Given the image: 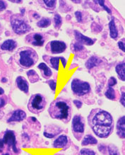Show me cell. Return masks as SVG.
<instances>
[{
	"instance_id": "6da1fadb",
	"label": "cell",
	"mask_w": 125,
	"mask_h": 155,
	"mask_svg": "<svg viewBox=\"0 0 125 155\" xmlns=\"http://www.w3.org/2000/svg\"><path fill=\"white\" fill-rule=\"evenodd\" d=\"M88 123L93 133L100 138H107L113 132V117L105 110L101 108L91 110L88 116Z\"/></svg>"
},
{
	"instance_id": "7a4b0ae2",
	"label": "cell",
	"mask_w": 125,
	"mask_h": 155,
	"mask_svg": "<svg viewBox=\"0 0 125 155\" xmlns=\"http://www.w3.org/2000/svg\"><path fill=\"white\" fill-rule=\"evenodd\" d=\"M48 113L53 119L68 123L72 119V108L70 101L63 98H57L50 105Z\"/></svg>"
},
{
	"instance_id": "3957f363",
	"label": "cell",
	"mask_w": 125,
	"mask_h": 155,
	"mask_svg": "<svg viewBox=\"0 0 125 155\" xmlns=\"http://www.w3.org/2000/svg\"><path fill=\"white\" fill-rule=\"evenodd\" d=\"M18 63L22 68H29L35 65L38 60V55L34 50L30 48H24L18 53Z\"/></svg>"
},
{
	"instance_id": "277c9868",
	"label": "cell",
	"mask_w": 125,
	"mask_h": 155,
	"mask_svg": "<svg viewBox=\"0 0 125 155\" xmlns=\"http://www.w3.org/2000/svg\"><path fill=\"white\" fill-rule=\"evenodd\" d=\"M47 100L45 96L41 94H35L30 96L27 108L32 114H39L45 110Z\"/></svg>"
},
{
	"instance_id": "5b68a950",
	"label": "cell",
	"mask_w": 125,
	"mask_h": 155,
	"mask_svg": "<svg viewBox=\"0 0 125 155\" xmlns=\"http://www.w3.org/2000/svg\"><path fill=\"white\" fill-rule=\"evenodd\" d=\"M12 29L16 34H26L30 31V26L28 24L24 16L21 14H14L10 18Z\"/></svg>"
},
{
	"instance_id": "8992f818",
	"label": "cell",
	"mask_w": 125,
	"mask_h": 155,
	"mask_svg": "<svg viewBox=\"0 0 125 155\" xmlns=\"http://www.w3.org/2000/svg\"><path fill=\"white\" fill-rule=\"evenodd\" d=\"M72 130L73 135L78 141L82 139L85 132V121L81 115H75L73 118Z\"/></svg>"
},
{
	"instance_id": "52a82bcc",
	"label": "cell",
	"mask_w": 125,
	"mask_h": 155,
	"mask_svg": "<svg viewBox=\"0 0 125 155\" xmlns=\"http://www.w3.org/2000/svg\"><path fill=\"white\" fill-rule=\"evenodd\" d=\"M72 92L78 96H84L90 93L91 88L90 84L79 79H74L71 84Z\"/></svg>"
},
{
	"instance_id": "ba28073f",
	"label": "cell",
	"mask_w": 125,
	"mask_h": 155,
	"mask_svg": "<svg viewBox=\"0 0 125 155\" xmlns=\"http://www.w3.org/2000/svg\"><path fill=\"white\" fill-rule=\"evenodd\" d=\"M3 142L4 144H6L11 148L14 154L17 155L19 152V150L16 147V138L15 133L12 130H7L5 132V135L3 137Z\"/></svg>"
},
{
	"instance_id": "9c48e42d",
	"label": "cell",
	"mask_w": 125,
	"mask_h": 155,
	"mask_svg": "<svg viewBox=\"0 0 125 155\" xmlns=\"http://www.w3.org/2000/svg\"><path fill=\"white\" fill-rule=\"evenodd\" d=\"M66 49V44L63 41H52L47 45L46 50L52 54H60Z\"/></svg>"
},
{
	"instance_id": "30bf717a",
	"label": "cell",
	"mask_w": 125,
	"mask_h": 155,
	"mask_svg": "<svg viewBox=\"0 0 125 155\" xmlns=\"http://www.w3.org/2000/svg\"><path fill=\"white\" fill-rule=\"evenodd\" d=\"M26 41L31 45L37 46V47H42L44 45L45 38V36L42 33H30L28 35H27Z\"/></svg>"
},
{
	"instance_id": "8fae6325",
	"label": "cell",
	"mask_w": 125,
	"mask_h": 155,
	"mask_svg": "<svg viewBox=\"0 0 125 155\" xmlns=\"http://www.w3.org/2000/svg\"><path fill=\"white\" fill-rule=\"evenodd\" d=\"M74 36L77 41V43L81 44V45H93L95 43V40L92 39L91 38L83 35L81 32L78 31H74Z\"/></svg>"
},
{
	"instance_id": "7c38bea8",
	"label": "cell",
	"mask_w": 125,
	"mask_h": 155,
	"mask_svg": "<svg viewBox=\"0 0 125 155\" xmlns=\"http://www.w3.org/2000/svg\"><path fill=\"white\" fill-rule=\"evenodd\" d=\"M26 118V112L22 110H16L12 114L11 116L8 119V123L11 122H21L25 120Z\"/></svg>"
},
{
	"instance_id": "4fadbf2b",
	"label": "cell",
	"mask_w": 125,
	"mask_h": 155,
	"mask_svg": "<svg viewBox=\"0 0 125 155\" xmlns=\"http://www.w3.org/2000/svg\"><path fill=\"white\" fill-rule=\"evenodd\" d=\"M69 143V139L66 135H62L58 137L53 142L55 148H64Z\"/></svg>"
},
{
	"instance_id": "5bb4252c",
	"label": "cell",
	"mask_w": 125,
	"mask_h": 155,
	"mask_svg": "<svg viewBox=\"0 0 125 155\" xmlns=\"http://www.w3.org/2000/svg\"><path fill=\"white\" fill-rule=\"evenodd\" d=\"M16 85L21 91L24 92L25 94H28L29 91V85L28 81L22 76H18L16 79Z\"/></svg>"
},
{
	"instance_id": "9a60e30c",
	"label": "cell",
	"mask_w": 125,
	"mask_h": 155,
	"mask_svg": "<svg viewBox=\"0 0 125 155\" xmlns=\"http://www.w3.org/2000/svg\"><path fill=\"white\" fill-rule=\"evenodd\" d=\"M125 117L122 116L117 123V134L121 139H124L125 137Z\"/></svg>"
},
{
	"instance_id": "2e32d148",
	"label": "cell",
	"mask_w": 125,
	"mask_h": 155,
	"mask_svg": "<svg viewBox=\"0 0 125 155\" xmlns=\"http://www.w3.org/2000/svg\"><path fill=\"white\" fill-rule=\"evenodd\" d=\"M37 68L41 71L42 73H43V77H45V78H50L53 75V72H52L51 69L44 62L40 63L38 66H37Z\"/></svg>"
},
{
	"instance_id": "e0dca14e",
	"label": "cell",
	"mask_w": 125,
	"mask_h": 155,
	"mask_svg": "<svg viewBox=\"0 0 125 155\" xmlns=\"http://www.w3.org/2000/svg\"><path fill=\"white\" fill-rule=\"evenodd\" d=\"M16 45H17V43L15 41L12 39H8L4 42L2 45H1V48L3 50L12 51L16 48Z\"/></svg>"
},
{
	"instance_id": "ac0fdd59",
	"label": "cell",
	"mask_w": 125,
	"mask_h": 155,
	"mask_svg": "<svg viewBox=\"0 0 125 155\" xmlns=\"http://www.w3.org/2000/svg\"><path fill=\"white\" fill-rule=\"evenodd\" d=\"M115 71L117 74L119 78L122 81H125V64L124 61L120 62L117 64L115 68Z\"/></svg>"
},
{
	"instance_id": "d6986e66",
	"label": "cell",
	"mask_w": 125,
	"mask_h": 155,
	"mask_svg": "<svg viewBox=\"0 0 125 155\" xmlns=\"http://www.w3.org/2000/svg\"><path fill=\"white\" fill-rule=\"evenodd\" d=\"M100 63H101V60L98 58L95 57V56H92L86 61V67L87 69L90 70V69H92L95 67H97Z\"/></svg>"
},
{
	"instance_id": "ffe728a7",
	"label": "cell",
	"mask_w": 125,
	"mask_h": 155,
	"mask_svg": "<svg viewBox=\"0 0 125 155\" xmlns=\"http://www.w3.org/2000/svg\"><path fill=\"white\" fill-rule=\"evenodd\" d=\"M110 28V35L112 38L116 39L118 37V31L116 28L115 22H114V18H112L109 23Z\"/></svg>"
},
{
	"instance_id": "44dd1931",
	"label": "cell",
	"mask_w": 125,
	"mask_h": 155,
	"mask_svg": "<svg viewBox=\"0 0 125 155\" xmlns=\"http://www.w3.org/2000/svg\"><path fill=\"white\" fill-rule=\"evenodd\" d=\"M98 143V140L95 137L91 135H87L83 138L81 142V145L86 146L89 144H96Z\"/></svg>"
},
{
	"instance_id": "7402d4cb",
	"label": "cell",
	"mask_w": 125,
	"mask_h": 155,
	"mask_svg": "<svg viewBox=\"0 0 125 155\" xmlns=\"http://www.w3.org/2000/svg\"><path fill=\"white\" fill-rule=\"evenodd\" d=\"M27 76L28 77L29 81L31 83H35L39 80V75L37 74V73L35 72V70H30L27 72Z\"/></svg>"
},
{
	"instance_id": "603a6c76",
	"label": "cell",
	"mask_w": 125,
	"mask_h": 155,
	"mask_svg": "<svg viewBox=\"0 0 125 155\" xmlns=\"http://www.w3.org/2000/svg\"><path fill=\"white\" fill-rule=\"evenodd\" d=\"M51 24V19L49 18H43L37 23V26L39 28H47Z\"/></svg>"
},
{
	"instance_id": "cb8c5ba5",
	"label": "cell",
	"mask_w": 125,
	"mask_h": 155,
	"mask_svg": "<svg viewBox=\"0 0 125 155\" xmlns=\"http://www.w3.org/2000/svg\"><path fill=\"white\" fill-rule=\"evenodd\" d=\"M105 97L108 98V99L114 101L116 99V93L114 89L112 87H108L107 91L105 93Z\"/></svg>"
},
{
	"instance_id": "d4e9b609",
	"label": "cell",
	"mask_w": 125,
	"mask_h": 155,
	"mask_svg": "<svg viewBox=\"0 0 125 155\" xmlns=\"http://www.w3.org/2000/svg\"><path fill=\"white\" fill-rule=\"evenodd\" d=\"M59 62H60L59 57H52L50 58V64H51L52 68H54L57 71L59 70Z\"/></svg>"
},
{
	"instance_id": "484cf974",
	"label": "cell",
	"mask_w": 125,
	"mask_h": 155,
	"mask_svg": "<svg viewBox=\"0 0 125 155\" xmlns=\"http://www.w3.org/2000/svg\"><path fill=\"white\" fill-rule=\"evenodd\" d=\"M106 150H107L108 154L109 155H120L117 147L113 145V144H110L107 147V149H106Z\"/></svg>"
},
{
	"instance_id": "4316f807",
	"label": "cell",
	"mask_w": 125,
	"mask_h": 155,
	"mask_svg": "<svg viewBox=\"0 0 125 155\" xmlns=\"http://www.w3.org/2000/svg\"><path fill=\"white\" fill-rule=\"evenodd\" d=\"M54 23H55V28H59L62 24V18L59 14H56L54 16Z\"/></svg>"
},
{
	"instance_id": "83f0119b",
	"label": "cell",
	"mask_w": 125,
	"mask_h": 155,
	"mask_svg": "<svg viewBox=\"0 0 125 155\" xmlns=\"http://www.w3.org/2000/svg\"><path fill=\"white\" fill-rule=\"evenodd\" d=\"M79 155H96L94 151L88 148L81 149Z\"/></svg>"
},
{
	"instance_id": "f1b7e54d",
	"label": "cell",
	"mask_w": 125,
	"mask_h": 155,
	"mask_svg": "<svg viewBox=\"0 0 125 155\" xmlns=\"http://www.w3.org/2000/svg\"><path fill=\"white\" fill-rule=\"evenodd\" d=\"M43 3L46 5V7L47 8L53 9L55 7L57 2L55 1V0H49V1H47V0H44V1H43Z\"/></svg>"
},
{
	"instance_id": "f546056e",
	"label": "cell",
	"mask_w": 125,
	"mask_h": 155,
	"mask_svg": "<svg viewBox=\"0 0 125 155\" xmlns=\"http://www.w3.org/2000/svg\"><path fill=\"white\" fill-rule=\"evenodd\" d=\"M73 49H74V52H80L81 50H84V47H83V45H81V44L76 43L74 44V45H73Z\"/></svg>"
},
{
	"instance_id": "4dcf8cb0",
	"label": "cell",
	"mask_w": 125,
	"mask_h": 155,
	"mask_svg": "<svg viewBox=\"0 0 125 155\" xmlns=\"http://www.w3.org/2000/svg\"><path fill=\"white\" fill-rule=\"evenodd\" d=\"M47 84H48L49 87H50V89L53 91H55L56 88H57V81L53 80V79H50V80L47 81Z\"/></svg>"
},
{
	"instance_id": "1f68e13d",
	"label": "cell",
	"mask_w": 125,
	"mask_h": 155,
	"mask_svg": "<svg viewBox=\"0 0 125 155\" xmlns=\"http://www.w3.org/2000/svg\"><path fill=\"white\" fill-rule=\"evenodd\" d=\"M117 81V79L115 77H111L109 79V81H108V87H112L113 86L116 85Z\"/></svg>"
},
{
	"instance_id": "d6a6232c",
	"label": "cell",
	"mask_w": 125,
	"mask_h": 155,
	"mask_svg": "<svg viewBox=\"0 0 125 155\" xmlns=\"http://www.w3.org/2000/svg\"><path fill=\"white\" fill-rule=\"evenodd\" d=\"M96 2L98 3L99 5L101 6V7H103V9H105V11L107 12L108 14H112L111 10H110V9H109V8H108V7H107V6L105 5V2H104V1H98V2Z\"/></svg>"
},
{
	"instance_id": "836d02e7",
	"label": "cell",
	"mask_w": 125,
	"mask_h": 155,
	"mask_svg": "<svg viewBox=\"0 0 125 155\" xmlns=\"http://www.w3.org/2000/svg\"><path fill=\"white\" fill-rule=\"evenodd\" d=\"M75 16H76V21L79 23H81L83 21V18H82V14H81V12H75Z\"/></svg>"
},
{
	"instance_id": "e575fe53",
	"label": "cell",
	"mask_w": 125,
	"mask_h": 155,
	"mask_svg": "<svg viewBox=\"0 0 125 155\" xmlns=\"http://www.w3.org/2000/svg\"><path fill=\"white\" fill-rule=\"evenodd\" d=\"M117 45L120 49L124 53L125 48H124V39H122V41H120L117 43Z\"/></svg>"
},
{
	"instance_id": "d590c367",
	"label": "cell",
	"mask_w": 125,
	"mask_h": 155,
	"mask_svg": "<svg viewBox=\"0 0 125 155\" xmlns=\"http://www.w3.org/2000/svg\"><path fill=\"white\" fill-rule=\"evenodd\" d=\"M74 104L75 106H76L77 108H81V106H82V102L81 101H79V100H74Z\"/></svg>"
},
{
	"instance_id": "8d00e7d4",
	"label": "cell",
	"mask_w": 125,
	"mask_h": 155,
	"mask_svg": "<svg viewBox=\"0 0 125 155\" xmlns=\"http://www.w3.org/2000/svg\"><path fill=\"white\" fill-rule=\"evenodd\" d=\"M124 96H125V94H124V91H122V95H121V98H120V103H121V104H122V105L124 106H125V99H124Z\"/></svg>"
},
{
	"instance_id": "74e56055",
	"label": "cell",
	"mask_w": 125,
	"mask_h": 155,
	"mask_svg": "<svg viewBox=\"0 0 125 155\" xmlns=\"http://www.w3.org/2000/svg\"><path fill=\"white\" fill-rule=\"evenodd\" d=\"M6 8H7V4L5 2L0 1V12L4 11V10L6 9Z\"/></svg>"
},
{
	"instance_id": "f35d334b",
	"label": "cell",
	"mask_w": 125,
	"mask_h": 155,
	"mask_svg": "<svg viewBox=\"0 0 125 155\" xmlns=\"http://www.w3.org/2000/svg\"><path fill=\"white\" fill-rule=\"evenodd\" d=\"M59 58H60V61L62 62V66H63L64 68H65L66 65V60L64 57H59Z\"/></svg>"
},
{
	"instance_id": "ab89813d",
	"label": "cell",
	"mask_w": 125,
	"mask_h": 155,
	"mask_svg": "<svg viewBox=\"0 0 125 155\" xmlns=\"http://www.w3.org/2000/svg\"><path fill=\"white\" fill-rule=\"evenodd\" d=\"M4 148H5V144H4L2 139H0V153L2 152Z\"/></svg>"
},
{
	"instance_id": "60d3db41",
	"label": "cell",
	"mask_w": 125,
	"mask_h": 155,
	"mask_svg": "<svg viewBox=\"0 0 125 155\" xmlns=\"http://www.w3.org/2000/svg\"><path fill=\"white\" fill-rule=\"evenodd\" d=\"M5 105V101L2 99V98H1V99H0V108L3 107Z\"/></svg>"
},
{
	"instance_id": "b9f144b4",
	"label": "cell",
	"mask_w": 125,
	"mask_h": 155,
	"mask_svg": "<svg viewBox=\"0 0 125 155\" xmlns=\"http://www.w3.org/2000/svg\"><path fill=\"white\" fill-rule=\"evenodd\" d=\"M4 93H5V91H4V89H2V88L0 87V95H2V94H4Z\"/></svg>"
},
{
	"instance_id": "7bdbcfd3",
	"label": "cell",
	"mask_w": 125,
	"mask_h": 155,
	"mask_svg": "<svg viewBox=\"0 0 125 155\" xmlns=\"http://www.w3.org/2000/svg\"><path fill=\"white\" fill-rule=\"evenodd\" d=\"M33 16H34V18H40V15L39 14H33Z\"/></svg>"
},
{
	"instance_id": "ee69618b",
	"label": "cell",
	"mask_w": 125,
	"mask_h": 155,
	"mask_svg": "<svg viewBox=\"0 0 125 155\" xmlns=\"http://www.w3.org/2000/svg\"><path fill=\"white\" fill-rule=\"evenodd\" d=\"M21 15L24 16V14H25V9H21Z\"/></svg>"
},
{
	"instance_id": "f6af8a7d",
	"label": "cell",
	"mask_w": 125,
	"mask_h": 155,
	"mask_svg": "<svg viewBox=\"0 0 125 155\" xmlns=\"http://www.w3.org/2000/svg\"><path fill=\"white\" fill-rule=\"evenodd\" d=\"M2 81L3 83H5V82H7V79H6V78H3V79H2Z\"/></svg>"
},
{
	"instance_id": "bcb514c9",
	"label": "cell",
	"mask_w": 125,
	"mask_h": 155,
	"mask_svg": "<svg viewBox=\"0 0 125 155\" xmlns=\"http://www.w3.org/2000/svg\"><path fill=\"white\" fill-rule=\"evenodd\" d=\"M2 155H12V154H10L9 152H7V153H5V154H3Z\"/></svg>"
}]
</instances>
